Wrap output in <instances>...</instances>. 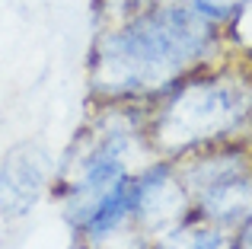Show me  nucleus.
I'll return each instance as SVG.
<instances>
[{
    "mask_svg": "<svg viewBox=\"0 0 252 249\" xmlns=\"http://www.w3.org/2000/svg\"><path fill=\"white\" fill-rule=\"evenodd\" d=\"M227 55L223 29L182 0H144L118 23L96 29L86 64L90 99L150 106Z\"/></svg>",
    "mask_w": 252,
    "mask_h": 249,
    "instance_id": "obj_1",
    "label": "nucleus"
},
{
    "mask_svg": "<svg viewBox=\"0 0 252 249\" xmlns=\"http://www.w3.org/2000/svg\"><path fill=\"white\" fill-rule=\"evenodd\" d=\"M154 156L179 160L252 134V61L220 58L179 80L147 106L144 122Z\"/></svg>",
    "mask_w": 252,
    "mask_h": 249,
    "instance_id": "obj_2",
    "label": "nucleus"
},
{
    "mask_svg": "<svg viewBox=\"0 0 252 249\" xmlns=\"http://www.w3.org/2000/svg\"><path fill=\"white\" fill-rule=\"evenodd\" d=\"M191 198V214L236 230L252 218V156L246 141L217 144L176 160Z\"/></svg>",
    "mask_w": 252,
    "mask_h": 249,
    "instance_id": "obj_3",
    "label": "nucleus"
},
{
    "mask_svg": "<svg viewBox=\"0 0 252 249\" xmlns=\"http://www.w3.org/2000/svg\"><path fill=\"white\" fill-rule=\"evenodd\" d=\"M191 218V198L176 160L154 156L131 179V224L147 240H160Z\"/></svg>",
    "mask_w": 252,
    "mask_h": 249,
    "instance_id": "obj_4",
    "label": "nucleus"
},
{
    "mask_svg": "<svg viewBox=\"0 0 252 249\" xmlns=\"http://www.w3.org/2000/svg\"><path fill=\"white\" fill-rule=\"evenodd\" d=\"M55 169L58 163L35 141H23L6 150L0 160V218L19 220L35 211L55 186Z\"/></svg>",
    "mask_w": 252,
    "mask_h": 249,
    "instance_id": "obj_5",
    "label": "nucleus"
},
{
    "mask_svg": "<svg viewBox=\"0 0 252 249\" xmlns=\"http://www.w3.org/2000/svg\"><path fill=\"white\" fill-rule=\"evenodd\" d=\"M150 249H233V230L217 227L211 220H201L191 214L185 224L172 227L160 240H154Z\"/></svg>",
    "mask_w": 252,
    "mask_h": 249,
    "instance_id": "obj_6",
    "label": "nucleus"
},
{
    "mask_svg": "<svg viewBox=\"0 0 252 249\" xmlns=\"http://www.w3.org/2000/svg\"><path fill=\"white\" fill-rule=\"evenodd\" d=\"M182 3H185V6H191L198 16L211 19L214 26L227 29V23L243 10V6L249 3V0H182Z\"/></svg>",
    "mask_w": 252,
    "mask_h": 249,
    "instance_id": "obj_7",
    "label": "nucleus"
},
{
    "mask_svg": "<svg viewBox=\"0 0 252 249\" xmlns=\"http://www.w3.org/2000/svg\"><path fill=\"white\" fill-rule=\"evenodd\" d=\"M150 246H154V240H147L134 224H125L122 230L109 233V237L96 240V243H90L83 249H150Z\"/></svg>",
    "mask_w": 252,
    "mask_h": 249,
    "instance_id": "obj_8",
    "label": "nucleus"
},
{
    "mask_svg": "<svg viewBox=\"0 0 252 249\" xmlns=\"http://www.w3.org/2000/svg\"><path fill=\"white\" fill-rule=\"evenodd\" d=\"M233 249H252V218L233 230Z\"/></svg>",
    "mask_w": 252,
    "mask_h": 249,
    "instance_id": "obj_9",
    "label": "nucleus"
},
{
    "mask_svg": "<svg viewBox=\"0 0 252 249\" xmlns=\"http://www.w3.org/2000/svg\"><path fill=\"white\" fill-rule=\"evenodd\" d=\"M246 147H249V156H252V134L246 137Z\"/></svg>",
    "mask_w": 252,
    "mask_h": 249,
    "instance_id": "obj_10",
    "label": "nucleus"
}]
</instances>
